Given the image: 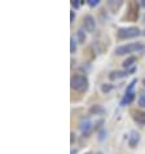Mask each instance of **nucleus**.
Here are the masks:
<instances>
[{
    "label": "nucleus",
    "mask_w": 145,
    "mask_h": 154,
    "mask_svg": "<svg viewBox=\"0 0 145 154\" xmlns=\"http://www.w3.org/2000/svg\"><path fill=\"white\" fill-rule=\"evenodd\" d=\"M145 48L144 43L141 42H135V43H127V44L123 45H118L116 49H114V53L117 56H126V54H131L135 52H140Z\"/></svg>",
    "instance_id": "obj_1"
},
{
    "label": "nucleus",
    "mask_w": 145,
    "mask_h": 154,
    "mask_svg": "<svg viewBox=\"0 0 145 154\" xmlns=\"http://www.w3.org/2000/svg\"><path fill=\"white\" fill-rule=\"evenodd\" d=\"M70 85L74 91L79 92V93H83L86 92L88 87H89V82H88V78L83 74H75L71 76V80H70Z\"/></svg>",
    "instance_id": "obj_2"
},
{
    "label": "nucleus",
    "mask_w": 145,
    "mask_h": 154,
    "mask_svg": "<svg viewBox=\"0 0 145 154\" xmlns=\"http://www.w3.org/2000/svg\"><path fill=\"white\" fill-rule=\"evenodd\" d=\"M139 35H141V30L136 26H127V27H121L117 31V36L119 39L125 40V39H134L137 38Z\"/></svg>",
    "instance_id": "obj_3"
},
{
    "label": "nucleus",
    "mask_w": 145,
    "mask_h": 154,
    "mask_svg": "<svg viewBox=\"0 0 145 154\" xmlns=\"http://www.w3.org/2000/svg\"><path fill=\"white\" fill-rule=\"evenodd\" d=\"M125 18L131 22H135L139 18V4L136 2H131L128 4V9H127V14L125 16Z\"/></svg>",
    "instance_id": "obj_4"
},
{
    "label": "nucleus",
    "mask_w": 145,
    "mask_h": 154,
    "mask_svg": "<svg viewBox=\"0 0 145 154\" xmlns=\"http://www.w3.org/2000/svg\"><path fill=\"white\" fill-rule=\"evenodd\" d=\"M136 71V67H132V69H125V70H114L109 74V78L114 80V79H122V78H126L130 74Z\"/></svg>",
    "instance_id": "obj_5"
},
{
    "label": "nucleus",
    "mask_w": 145,
    "mask_h": 154,
    "mask_svg": "<svg viewBox=\"0 0 145 154\" xmlns=\"http://www.w3.org/2000/svg\"><path fill=\"white\" fill-rule=\"evenodd\" d=\"M83 29L87 32H92L96 29V20L93 18L92 14H86L83 17Z\"/></svg>",
    "instance_id": "obj_6"
},
{
    "label": "nucleus",
    "mask_w": 145,
    "mask_h": 154,
    "mask_svg": "<svg viewBox=\"0 0 145 154\" xmlns=\"http://www.w3.org/2000/svg\"><path fill=\"white\" fill-rule=\"evenodd\" d=\"M131 117L132 119L137 123L140 126H145V112L144 110H140V109H134L131 110Z\"/></svg>",
    "instance_id": "obj_7"
},
{
    "label": "nucleus",
    "mask_w": 145,
    "mask_h": 154,
    "mask_svg": "<svg viewBox=\"0 0 145 154\" xmlns=\"http://www.w3.org/2000/svg\"><path fill=\"white\" fill-rule=\"evenodd\" d=\"M79 128H80V131H82V134L84 135V137H87V136L91 134L92 130L95 128V126L92 125V122L89 121V118H84L82 122L79 123Z\"/></svg>",
    "instance_id": "obj_8"
},
{
    "label": "nucleus",
    "mask_w": 145,
    "mask_h": 154,
    "mask_svg": "<svg viewBox=\"0 0 145 154\" xmlns=\"http://www.w3.org/2000/svg\"><path fill=\"white\" fill-rule=\"evenodd\" d=\"M140 140H141V136H140L139 132L137 131H131L130 136H128V146L131 149H135L139 145Z\"/></svg>",
    "instance_id": "obj_9"
},
{
    "label": "nucleus",
    "mask_w": 145,
    "mask_h": 154,
    "mask_svg": "<svg viewBox=\"0 0 145 154\" xmlns=\"http://www.w3.org/2000/svg\"><path fill=\"white\" fill-rule=\"evenodd\" d=\"M135 100V92H130V93H125V96L121 100V106H127L131 105Z\"/></svg>",
    "instance_id": "obj_10"
},
{
    "label": "nucleus",
    "mask_w": 145,
    "mask_h": 154,
    "mask_svg": "<svg viewBox=\"0 0 145 154\" xmlns=\"http://www.w3.org/2000/svg\"><path fill=\"white\" fill-rule=\"evenodd\" d=\"M89 114L91 115H104L105 109H104V106H101L99 104H95L89 108Z\"/></svg>",
    "instance_id": "obj_11"
},
{
    "label": "nucleus",
    "mask_w": 145,
    "mask_h": 154,
    "mask_svg": "<svg viewBox=\"0 0 145 154\" xmlns=\"http://www.w3.org/2000/svg\"><path fill=\"white\" fill-rule=\"evenodd\" d=\"M136 61H137V58H136L135 56H128L125 61L122 62V66L125 67V69H132V67H135L134 65L136 63Z\"/></svg>",
    "instance_id": "obj_12"
},
{
    "label": "nucleus",
    "mask_w": 145,
    "mask_h": 154,
    "mask_svg": "<svg viewBox=\"0 0 145 154\" xmlns=\"http://www.w3.org/2000/svg\"><path fill=\"white\" fill-rule=\"evenodd\" d=\"M86 30L84 29H79L78 31H76V42L80 43V44H84L86 43Z\"/></svg>",
    "instance_id": "obj_13"
},
{
    "label": "nucleus",
    "mask_w": 145,
    "mask_h": 154,
    "mask_svg": "<svg viewBox=\"0 0 145 154\" xmlns=\"http://www.w3.org/2000/svg\"><path fill=\"white\" fill-rule=\"evenodd\" d=\"M100 88H101V92L104 93V95H108V93L114 88V85L110 84V83H102Z\"/></svg>",
    "instance_id": "obj_14"
},
{
    "label": "nucleus",
    "mask_w": 145,
    "mask_h": 154,
    "mask_svg": "<svg viewBox=\"0 0 145 154\" xmlns=\"http://www.w3.org/2000/svg\"><path fill=\"white\" fill-rule=\"evenodd\" d=\"M76 43H78V42H76L75 38L71 36L70 38V53L71 54H74L76 52Z\"/></svg>",
    "instance_id": "obj_15"
},
{
    "label": "nucleus",
    "mask_w": 145,
    "mask_h": 154,
    "mask_svg": "<svg viewBox=\"0 0 145 154\" xmlns=\"http://www.w3.org/2000/svg\"><path fill=\"white\" fill-rule=\"evenodd\" d=\"M136 83H137V78L132 79L131 82H130V84L127 85V88H126V92H125V93H130V92H134V88H135Z\"/></svg>",
    "instance_id": "obj_16"
},
{
    "label": "nucleus",
    "mask_w": 145,
    "mask_h": 154,
    "mask_svg": "<svg viewBox=\"0 0 145 154\" xmlns=\"http://www.w3.org/2000/svg\"><path fill=\"white\" fill-rule=\"evenodd\" d=\"M137 105H139L141 109H145V92L140 93L139 100H137Z\"/></svg>",
    "instance_id": "obj_17"
},
{
    "label": "nucleus",
    "mask_w": 145,
    "mask_h": 154,
    "mask_svg": "<svg viewBox=\"0 0 145 154\" xmlns=\"http://www.w3.org/2000/svg\"><path fill=\"white\" fill-rule=\"evenodd\" d=\"M86 3L88 4V7L91 8H96L100 4V0H86Z\"/></svg>",
    "instance_id": "obj_18"
},
{
    "label": "nucleus",
    "mask_w": 145,
    "mask_h": 154,
    "mask_svg": "<svg viewBox=\"0 0 145 154\" xmlns=\"http://www.w3.org/2000/svg\"><path fill=\"white\" fill-rule=\"evenodd\" d=\"M106 135H108V132H106L105 128H102V130L99 132V140L100 141H104L106 139Z\"/></svg>",
    "instance_id": "obj_19"
},
{
    "label": "nucleus",
    "mask_w": 145,
    "mask_h": 154,
    "mask_svg": "<svg viewBox=\"0 0 145 154\" xmlns=\"http://www.w3.org/2000/svg\"><path fill=\"white\" fill-rule=\"evenodd\" d=\"M83 2L82 0H71V5L75 8V9H78V8L80 7V4H82Z\"/></svg>",
    "instance_id": "obj_20"
},
{
    "label": "nucleus",
    "mask_w": 145,
    "mask_h": 154,
    "mask_svg": "<svg viewBox=\"0 0 145 154\" xmlns=\"http://www.w3.org/2000/svg\"><path fill=\"white\" fill-rule=\"evenodd\" d=\"M74 18H75V12H70V23L74 22Z\"/></svg>",
    "instance_id": "obj_21"
},
{
    "label": "nucleus",
    "mask_w": 145,
    "mask_h": 154,
    "mask_svg": "<svg viewBox=\"0 0 145 154\" xmlns=\"http://www.w3.org/2000/svg\"><path fill=\"white\" fill-rule=\"evenodd\" d=\"M113 5H114V3H113V2H109V7H113ZM121 5H122V3H119V4H117V5H116V8L118 9V8L121 7Z\"/></svg>",
    "instance_id": "obj_22"
},
{
    "label": "nucleus",
    "mask_w": 145,
    "mask_h": 154,
    "mask_svg": "<svg viewBox=\"0 0 145 154\" xmlns=\"http://www.w3.org/2000/svg\"><path fill=\"white\" fill-rule=\"evenodd\" d=\"M70 136H71V141H70V143H71V144H74V140H75V134H74V132H71Z\"/></svg>",
    "instance_id": "obj_23"
},
{
    "label": "nucleus",
    "mask_w": 145,
    "mask_h": 154,
    "mask_svg": "<svg viewBox=\"0 0 145 154\" xmlns=\"http://www.w3.org/2000/svg\"><path fill=\"white\" fill-rule=\"evenodd\" d=\"M139 4H140L141 7H144V8H145V0H140V3H139Z\"/></svg>",
    "instance_id": "obj_24"
},
{
    "label": "nucleus",
    "mask_w": 145,
    "mask_h": 154,
    "mask_svg": "<svg viewBox=\"0 0 145 154\" xmlns=\"http://www.w3.org/2000/svg\"><path fill=\"white\" fill-rule=\"evenodd\" d=\"M71 154H76V150H74V149H71Z\"/></svg>",
    "instance_id": "obj_25"
},
{
    "label": "nucleus",
    "mask_w": 145,
    "mask_h": 154,
    "mask_svg": "<svg viewBox=\"0 0 145 154\" xmlns=\"http://www.w3.org/2000/svg\"><path fill=\"white\" fill-rule=\"evenodd\" d=\"M96 154H104V153H102V152H97Z\"/></svg>",
    "instance_id": "obj_26"
},
{
    "label": "nucleus",
    "mask_w": 145,
    "mask_h": 154,
    "mask_svg": "<svg viewBox=\"0 0 145 154\" xmlns=\"http://www.w3.org/2000/svg\"><path fill=\"white\" fill-rule=\"evenodd\" d=\"M143 84H144V87H145V79L143 80Z\"/></svg>",
    "instance_id": "obj_27"
},
{
    "label": "nucleus",
    "mask_w": 145,
    "mask_h": 154,
    "mask_svg": "<svg viewBox=\"0 0 145 154\" xmlns=\"http://www.w3.org/2000/svg\"><path fill=\"white\" fill-rule=\"evenodd\" d=\"M143 35H144V36H145V31H144V32H143Z\"/></svg>",
    "instance_id": "obj_28"
},
{
    "label": "nucleus",
    "mask_w": 145,
    "mask_h": 154,
    "mask_svg": "<svg viewBox=\"0 0 145 154\" xmlns=\"http://www.w3.org/2000/svg\"><path fill=\"white\" fill-rule=\"evenodd\" d=\"M87 154H91V153H87Z\"/></svg>",
    "instance_id": "obj_29"
}]
</instances>
